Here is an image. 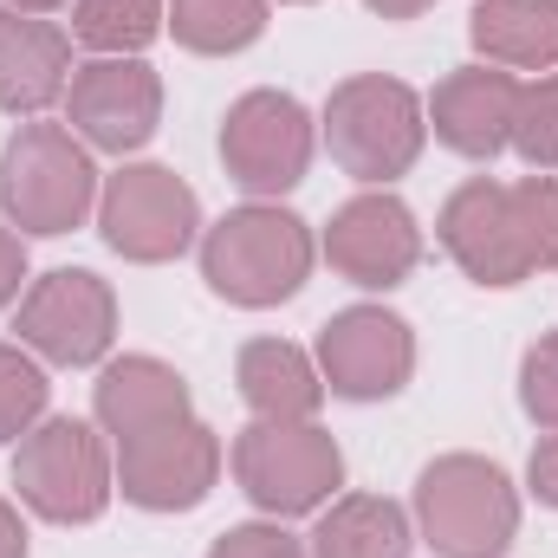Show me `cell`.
I'll return each instance as SVG.
<instances>
[{
	"label": "cell",
	"mask_w": 558,
	"mask_h": 558,
	"mask_svg": "<svg viewBox=\"0 0 558 558\" xmlns=\"http://www.w3.org/2000/svg\"><path fill=\"white\" fill-rule=\"evenodd\" d=\"M162 20L189 52H241L267 33V0H169Z\"/></svg>",
	"instance_id": "obj_21"
},
{
	"label": "cell",
	"mask_w": 558,
	"mask_h": 558,
	"mask_svg": "<svg viewBox=\"0 0 558 558\" xmlns=\"http://www.w3.org/2000/svg\"><path fill=\"white\" fill-rule=\"evenodd\" d=\"M13 487L20 500L52 520V526H85L111 507L118 494V461L105 448V435L78 416H52L39 428L20 435V454H13Z\"/></svg>",
	"instance_id": "obj_2"
},
{
	"label": "cell",
	"mask_w": 558,
	"mask_h": 558,
	"mask_svg": "<svg viewBox=\"0 0 558 558\" xmlns=\"http://www.w3.org/2000/svg\"><path fill=\"white\" fill-rule=\"evenodd\" d=\"M422 137H428V111L403 78L364 72V78H344L325 105V143L357 182L403 175L422 156Z\"/></svg>",
	"instance_id": "obj_5"
},
{
	"label": "cell",
	"mask_w": 558,
	"mask_h": 558,
	"mask_svg": "<svg viewBox=\"0 0 558 558\" xmlns=\"http://www.w3.org/2000/svg\"><path fill=\"white\" fill-rule=\"evenodd\" d=\"M468 39L500 72H546L558 65V0H474Z\"/></svg>",
	"instance_id": "obj_18"
},
{
	"label": "cell",
	"mask_w": 558,
	"mask_h": 558,
	"mask_svg": "<svg viewBox=\"0 0 558 558\" xmlns=\"http://www.w3.org/2000/svg\"><path fill=\"white\" fill-rule=\"evenodd\" d=\"M371 13H384V20H416V13H428L435 0H364Z\"/></svg>",
	"instance_id": "obj_31"
},
{
	"label": "cell",
	"mask_w": 558,
	"mask_h": 558,
	"mask_svg": "<svg viewBox=\"0 0 558 558\" xmlns=\"http://www.w3.org/2000/svg\"><path fill=\"white\" fill-rule=\"evenodd\" d=\"M65 85H72V39L39 13L0 7V111L39 118L46 105L65 98Z\"/></svg>",
	"instance_id": "obj_16"
},
{
	"label": "cell",
	"mask_w": 558,
	"mask_h": 558,
	"mask_svg": "<svg viewBox=\"0 0 558 558\" xmlns=\"http://www.w3.org/2000/svg\"><path fill=\"white\" fill-rule=\"evenodd\" d=\"M241 397L260 422H312L325 403V377L312 371V357L286 338H254L234 364Z\"/></svg>",
	"instance_id": "obj_19"
},
{
	"label": "cell",
	"mask_w": 558,
	"mask_h": 558,
	"mask_svg": "<svg viewBox=\"0 0 558 558\" xmlns=\"http://www.w3.org/2000/svg\"><path fill=\"white\" fill-rule=\"evenodd\" d=\"M312 558H410V520L397 500L351 494L318 520Z\"/></svg>",
	"instance_id": "obj_20"
},
{
	"label": "cell",
	"mask_w": 558,
	"mask_h": 558,
	"mask_svg": "<svg viewBox=\"0 0 558 558\" xmlns=\"http://www.w3.org/2000/svg\"><path fill=\"white\" fill-rule=\"evenodd\" d=\"M0 7H13V13H52V7H65V0H0Z\"/></svg>",
	"instance_id": "obj_32"
},
{
	"label": "cell",
	"mask_w": 558,
	"mask_h": 558,
	"mask_svg": "<svg viewBox=\"0 0 558 558\" xmlns=\"http://www.w3.org/2000/svg\"><path fill=\"white\" fill-rule=\"evenodd\" d=\"M325 260L351 286H403L422 260V228L397 195H357L331 215Z\"/></svg>",
	"instance_id": "obj_12"
},
{
	"label": "cell",
	"mask_w": 558,
	"mask_h": 558,
	"mask_svg": "<svg viewBox=\"0 0 558 558\" xmlns=\"http://www.w3.org/2000/svg\"><path fill=\"white\" fill-rule=\"evenodd\" d=\"M215 474H221V441L195 416L182 428H169V435L137 441V448H118V487H124V500H137L149 513L202 507Z\"/></svg>",
	"instance_id": "obj_14"
},
{
	"label": "cell",
	"mask_w": 558,
	"mask_h": 558,
	"mask_svg": "<svg viewBox=\"0 0 558 558\" xmlns=\"http://www.w3.org/2000/svg\"><path fill=\"white\" fill-rule=\"evenodd\" d=\"M441 247L461 260V274L481 286H520L533 274L526 241H520V215H513V189L507 182H468L448 195L441 208Z\"/></svg>",
	"instance_id": "obj_13"
},
{
	"label": "cell",
	"mask_w": 558,
	"mask_h": 558,
	"mask_svg": "<svg viewBox=\"0 0 558 558\" xmlns=\"http://www.w3.org/2000/svg\"><path fill=\"white\" fill-rule=\"evenodd\" d=\"M410 371H416V338L384 305H351L318 331V377L351 403L397 397L410 384Z\"/></svg>",
	"instance_id": "obj_10"
},
{
	"label": "cell",
	"mask_w": 558,
	"mask_h": 558,
	"mask_svg": "<svg viewBox=\"0 0 558 558\" xmlns=\"http://www.w3.org/2000/svg\"><path fill=\"white\" fill-rule=\"evenodd\" d=\"M98 202V169L65 124H20L0 149V208L26 234H72Z\"/></svg>",
	"instance_id": "obj_4"
},
{
	"label": "cell",
	"mask_w": 558,
	"mask_h": 558,
	"mask_svg": "<svg viewBox=\"0 0 558 558\" xmlns=\"http://www.w3.org/2000/svg\"><path fill=\"white\" fill-rule=\"evenodd\" d=\"M98 422L111 428L118 448L169 435V428L189 422V384L156 357H124V364H111L98 377Z\"/></svg>",
	"instance_id": "obj_17"
},
{
	"label": "cell",
	"mask_w": 558,
	"mask_h": 558,
	"mask_svg": "<svg viewBox=\"0 0 558 558\" xmlns=\"http://www.w3.org/2000/svg\"><path fill=\"white\" fill-rule=\"evenodd\" d=\"M221 162L247 195H286L312 169V118L286 92H247L221 124Z\"/></svg>",
	"instance_id": "obj_9"
},
{
	"label": "cell",
	"mask_w": 558,
	"mask_h": 558,
	"mask_svg": "<svg viewBox=\"0 0 558 558\" xmlns=\"http://www.w3.org/2000/svg\"><path fill=\"white\" fill-rule=\"evenodd\" d=\"M65 111H72V131L111 156H131L156 137V118H162V85L143 59H92L72 72L65 85Z\"/></svg>",
	"instance_id": "obj_11"
},
{
	"label": "cell",
	"mask_w": 558,
	"mask_h": 558,
	"mask_svg": "<svg viewBox=\"0 0 558 558\" xmlns=\"http://www.w3.org/2000/svg\"><path fill=\"white\" fill-rule=\"evenodd\" d=\"M520 403L539 428H558V331H546L520 364Z\"/></svg>",
	"instance_id": "obj_26"
},
{
	"label": "cell",
	"mask_w": 558,
	"mask_h": 558,
	"mask_svg": "<svg viewBox=\"0 0 558 558\" xmlns=\"http://www.w3.org/2000/svg\"><path fill=\"white\" fill-rule=\"evenodd\" d=\"M513 215H520L526 260L558 274V175H526V182H513Z\"/></svg>",
	"instance_id": "obj_25"
},
{
	"label": "cell",
	"mask_w": 558,
	"mask_h": 558,
	"mask_svg": "<svg viewBox=\"0 0 558 558\" xmlns=\"http://www.w3.org/2000/svg\"><path fill=\"white\" fill-rule=\"evenodd\" d=\"M98 228H105V241H111L124 260L156 267V260H175V254L195 241L202 208H195V189H189L175 169H162V162H131V169H118V175L105 182V195H98Z\"/></svg>",
	"instance_id": "obj_7"
},
{
	"label": "cell",
	"mask_w": 558,
	"mask_h": 558,
	"mask_svg": "<svg viewBox=\"0 0 558 558\" xmlns=\"http://www.w3.org/2000/svg\"><path fill=\"white\" fill-rule=\"evenodd\" d=\"M526 474H533V494H539L546 507H558V428L533 448V468H526Z\"/></svg>",
	"instance_id": "obj_28"
},
{
	"label": "cell",
	"mask_w": 558,
	"mask_h": 558,
	"mask_svg": "<svg viewBox=\"0 0 558 558\" xmlns=\"http://www.w3.org/2000/svg\"><path fill=\"white\" fill-rule=\"evenodd\" d=\"M72 33L105 52V59H137L143 46L162 33V0H78Z\"/></svg>",
	"instance_id": "obj_22"
},
{
	"label": "cell",
	"mask_w": 558,
	"mask_h": 558,
	"mask_svg": "<svg viewBox=\"0 0 558 558\" xmlns=\"http://www.w3.org/2000/svg\"><path fill=\"white\" fill-rule=\"evenodd\" d=\"M234 481L260 513L292 520V513L325 507V494L344 481V454L312 422H254L234 441Z\"/></svg>",
	"instance_id": "obj_6"
},
{
	"label": "cell",
	"mask_w": 558,
	"mask_h": 558,
	"mask_svg": "<svg viewBox=\"0 0 558 558\" xmlns=\"http://www.w3.org/2000/svg\"><path fill=\"white\" fill-rule=\"evenodd\" d=\"M208 558H305V546L292 533H279V526H234V533L215 539Z\"/></svg>",
	"instance_id": "obj_27"
},
{
	"label": "cell",
	"mask_w": 558,
	"mask_h": 558,
	"mask_svg": "<svg viewBox=\"0 0 558 558\" xmlns=\"http://www.w3.org/2000/svg\"><path fill=\"white\" fill-rule=\"evenodd\" d=\"M20 344L39 351L46 364H98L111 351L118 331V299L111 286L85 267H59V274L33 279V292L20 299Z\"/></svg>",
	"instance_id": "obj_8"
},
{
	"label": "cell",
	"mask_w": 558,
	"mask_h": 558,
	"mask_svg": "<svg viewBox=\"0 0 558 558\" xmlns=\"http://www.w3.org/2000/svg\"><path fill=\"white\" fill-rule=\"evenodd\" d=\"M416 520L441 558H500L520 533V494L507 468L481 454H441L416 481Z\"/></svg>",
	"instance_id": "obj_1"
},
{
	"label": "cell",
	"mask_w": 558,
	"mask_h": 558,
	"mask_svg": "<svg viewBox=\"0 0 558 558\" xmlns=\"http://www.w3.org/2000/svg\"><path fill=\"white\" fill-rule=\"evenodd\" d=\"M513 98H520V78L500 72V65H461L435 85L428 98V124L435 137L448 143L454 156H500L507 137H513Z\"/></svg>",
	"instance_id": "obj_15"
},
{
	"label": "cell",
	"mask_w": 558,
	"mask_h": 558,
	"mask_svg": "<svg viewBox=\"0 0 558 558\" xmlns=\"http://www.w3.org/2000/svg\"><path fill=\"white\" fill-rule=\"evenodd\" d=\"M20 279H26V247H20V234L0 228V305L20 292Z\"/></svg>",
	"instance_id": "obj_29"
},
{
	"label": "cell",
	"mask_w": 558,
	"mask_h": 558,
	"mask_svg": "<svg viewBox=\"0 0 558 558\" xmlns=\"http://www.w3.org/2000/svg\"><path fill=\"white\" fill-rule=\"evenodd\" d=\"M312 254L318 247H312L299 215L254 202V208H234L221 228H208L202 274L228 305H254L260 312V305H279V299H292L305 286Z\"/></svg>",
	"instance_id": "obj_3"
},
{
	"label": "cell",
	"mask_w": 558,
	"mask_h": 558,
	"mask_svg": "<svg viewBox=\"0 0 558 558\" xmlns=\"http://www.w3.org/2000/svg\"><path fill=\"white\" fill-rule=\"evenodd\" d=\"M0 558H26V526L7 500H0Z\"/></svg>",
	"instance_id": "obj_30"
},
{
	"label": "cell",
	"mask_w": 558,
	"mask_h": 558,
	"mask_svg": "<svg viewBox=\"0 0 558 558\" xmlns=\"http://www.w3.org/2000/svg\"><path fill=\"white\" fill-rule=\"evenodd\" d=\"M39 416H46V371L20 344H0V441H20L26 428H39Z\"/></svg>",
	"instance_id": "obj_24"
},
{
	"label": "cell",
	"mask_w": 558,
	"mask_h": 558,
	"mask_svg": "<svg viewBox=\"0 0 558 558\" xmlns=\"http://www.w3.org/2000/svg\"><path fill=\"white\" fill-rule=\"evenodd\" d=\"M507 143L533 169H558V72L520 85V98H513V137Z\"/></svg>",
	"instance_id": "obj_23"
}]
</instances>
